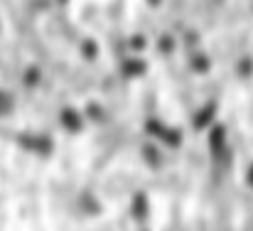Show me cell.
<instances>
[{
    "label": "cell",
    "instance_id": "8992f818",
    "mask_svg": "<svg viewBox=\"0 0 253 231\" xmlns=\"http://www.w3.org/2000/svg\"><path fill=\"white\" fill-rule=\"evenodd\" d=\"M130 217L138 222V224H145L150 219V199L145 192H135L133 199H130Z\"/></svg>",
    "mask_w": 253,
    "mask_h": 231
},
{
    "label": "cell",
    "instance_id": "ba28073f",
    "mask_svg": "<svg viewBox=\"0 0 253 231\" xmlns=\"http://www.w3.org/2000/svg\"><path fill=\"white\" fill-rule=\"evenodd\" d=\"M79 54L84 57L86 62H93V59H98V54H101V45H98L93 37H82V40H79Z\"/></svg>",
    "mask_w": 253,
    "mask_h": 231
},
{
    "label": "cell",
    "instance_id": "9c48e42d",
    "mask_svg": "<svg viewBox=\"0 0 253 231\" xmlns=\"http://www.w3.org/2000/svg\"><path fill=\"white\" fill-rule=\"evenodd\" d=\"M143 160H145L150 167H160V165H163V155H160V150H158L153 143H145V145H143Z\"/></svg>",
    "mask_w": 253,
    "mask_h": 231
},
{
    "label": "cell",
    "instance_id": "6da1fadb",
    "mask_svg": "<svg viewBox=\"0 0 253 231\" xmlns=\"http://www.w3.org/2000/svg\"><path fill=\"white\" fill-rule=\"evenodd\" d=\"M207 148L211 153V160L216 165H226L231 162V145H229V131L224 123H214L211 128H207Z\"/></svg>",
    "mask_w": 253,
    "mask_h": 231
},
{
    "label": "cell",
    "instance_id": "3957f363",
    "mask_svg": "<svg viewBox=\"0 0 253 231\" xmlns=\"http://www.w3.org/2000/svg\"><path fill=\"white\" fill-rule=\"evenodd\" d=\"M57 123H59V128L67 131L69 136H79V133L86 128L88 121H86V116H84L82 108L67 103V106H62V108L57 111Z\"/></svg>",
    "mask_w": 253,
    "mask_h": 231
},
{
    "label": "cell",
    "instance_id": "52a82bcc",
    "mask_svg": "<svg viewBox=\"0 0 253 231\" xmlns=\"http://www.w3.org/2000/svg\"><path fill=\"white\" fill-rule=\"evenodd\" d=\"M234 77L241 81H251L253 79V57L251 54H241L234 62Z\"/></svg>",
    "mask_w": 253,
    "mask_h": 231
},
{
    "label": "cell",
    "instance_id": "5bb4252c",
    "mask_svg": "<svg viewBox=\"0 0 253 231\" xmlns=\"http://www.w3.org/2000/svg\"><path fill=\"white\" fill-rule=\"evenodd\" d=\"M214 2H219V5H221V2H224V0H214Z\"/></svg>",
    "mask_w": 253,
    "mask_h": 231
},
{
    "label": "cell",
    "instance_id": "8fae6325",
    "mask_svg": "<svg viewBox=\"0 0 253 231\" xmlns=\"http://www.w3.org/2000/svg\"><path fill=\"white\" fill-rule=\"evenodd\" d=\"M246 185L253 189V160L249 162V167H246Z\"/></svg>",
    "mask_w": 253,
    "mask_h": 231
},
{
    "label": "cell",
    "instance_id": "4fadbf2b",
    "mask_svg": "<svg viewBox=\"0 0 253 231\" xmlns=\"http://www.w3.org/2000/svg\"><path fill=\"white\" fill-rule=\"evenodd\" d=\"M52 2H57L59 7H67V5H69V0H52Z\"/></svg>",
    "mask_w": 253,
    "mask_h": 231
},
{
    "label": "cell",
    "instance_id": "30bf717a",
    "mask_svg": "<svg viewBox=\"0 0 253 231\" xmlns=\"http://www.w3.org/2000/svg\"><path fill=\"white\" fill-rule=\"evenodd\" d=\"M158 49H163V57H169L174 52V37L172 35H160L158 37Z\"/></svg>",
    "mask_w": 253,
    "mask_h": 231
},
{
    "label": "cell",
    "instance_id": "7a4b0ae2",
    "mask_svg": "<svg viewBox=\"0 0 253 231\" xmlns=\"http://www.w3.org/2000/svg\"><path fill=\"white\" fill-rule=\"evenodd\" d=\"M216 118H219V101L216 98H207L192 111L189 126H192L194 133H207V128H211L216 123Z\"/></svg>",
    "mask_w": 253,
    "mask_h": 231
},
{
    "label": "cell",
    "instance_id": "5b68a950",
    "mask_svg": "<svg viewBox=\"0 0 253 231\" xmlns=\"http://www.w3.org/2000/svg\"><path fill=\"white\" fill-rule=\"evenodd\" d=\"M184 64H187L189 74H194V77H207V74L211 72V54L204 52V49H199V47H192V49H187Z\"/></svg>",
    "mask_w": 253,
    "mask_h": 231
},
{
    "label": "cell",
    "instance_id": "7c38bea8",
    "mask_svg": "<svg viewBox=\"0 0 253 231\" xmlns=\"http://www.w3.org/2000/svg\"><path fill=\"white\" fill-rule=\"evenodd\" d=\"M145 2H148L150 7H163V5H165V0H145Z\"/></svg>",
    "mask_w": 253,
    "mask_h": 231
},
{
    "label": "cell",
    "instance_id": "277c9868",
    "mask_svg": "<svg viewBox=\"0 0 253 231\" xmlns=\"http://www.w3.org/2000/svg\"><path fill=\"white\" fill-rule=\"evenodd\" d=\"M148 69H150L148 59L140 57V54H135V52L123 54L121 62H118V74L123 79H143L148 74Z\"/></svg>",
    "mask_w": 253,
    "mask_h": 231
}]
</instances>
